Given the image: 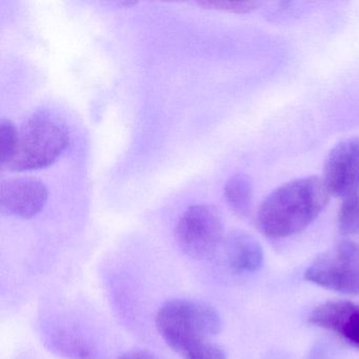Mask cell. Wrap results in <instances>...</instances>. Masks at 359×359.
<instances>
[{
	"label": "cell",
	"mask_w": 359,
	"mask_h": 359,
	"mask_svg": "<svg viewBox=\"0 0 359 359\" xmlns=\"http://www.w3.org/2000/svg\"><path fill=\"white\" fill-rule=\"evenodd\" d=\"M330 193L316 176L299 178L273 191L260 205L256 224L270 238H285L306 230L327 207Z\"/></svg>",
	"instance_id": "cell-1"
},
{
	"label": "cell",
	"mask_w": 359,
	"mask_h": 359,
	"mask_svg": "<svg viewBox=\"0 0 359 359\" xmlns=\"http://www.w3.org/2000/svg\"><path fill=\"white\" fill-rule=\"evenodd\" d=\"M157 331L165 344L182 355L222 331L220 315L201 302L174 299L165 302L156 314Z\"/></svg>",
	"instance_id": "cell-2"
},
{
	"label": "cell",
	"mask_w": 359,
	"mask_h": 359,
	"mask_svg": "<svg viewBox=\"0 0 359 359\" xmlns=\"http://www.w3.org/2000/svg\"><path fill=\"white\" fill-rule=\"evenodd\" d=\"M69 142L70 133L62 119L48 111L35 113L18 129L15 151L6 169L25 172L49 167Z\"/></svg>",
	"instance_id": "cell-3"
},
{
	"label": "cell",
	"mask_w": 359,
	"mask_h": 359,
	"mask_svg": "<svg viewBox=\"0 0 359 359\" xmlns=\"http://www.w3.org/2000/svg\"><path fill=\"white\" fill-rule=\"evenodd\" d=\"M175 238L180 249L191 258L211 259L224 241L222 215L213 205H192L178 220Z\"/></svg>",
	"instance_id": "cell-4"
},
{
	"label": "cell",
	"mask_w": 359,
	"mask_h": 359,
	"mask_svg": "<svg viewBox=\"0 0 359 359\" xmlns=\"http://www.w3.org/2000/svg\"><path fill=\"white\" fill-rule=\"evenodd\" d=\"M304 278L319 287L348 295H359V245L341 241L333 253L317 258Z\"/></svg>",
	"instance_id": "cell-5"
},
{
	"label": "cell",
	"mask_w": 359,
	"mask_h": 359,
	"mask_svg": "<svg viewBox=\"0 0 359 359\" xmlns=\"http://www.w3.org/2000/svg\"><path fill=\"white\" fill-rule=\"evenodd\" d=\"M323 180L330 194L342 201L359 196V137L342 140L330 151Z\"/></svg>",
	"instance_id": "cell-6"
},
{
	"label": "cell",
	"mask_w": 359,
	"mask_h": 359,
	"mask_svg": "<svg viewBox=\"0 0 359 359\" xmlns=\"http://www.w3.org/2000/svg\"><path fill=\"white\" fill-rule=\"evenodd\" d=\"M49 197L47 187L34 178H16L1 182L0 212L3 215L30 219L41 213Z\"/></svg>",
	"instance_id": "cell-7"
},
{
	"label": "cell",
	"mask_w": 359,
	"mask_h": 359,
	"mask_svg": "<svg viewBox=\"0 0 359 359\" xmlns=\"http://www.w3.org/2000/svg\"><path fill=\"white\" fill-rule=\"evenodd\" d=\"M311 323L339 336L352 346H359V304L337 300L317 306L311 313Z\"/></svg>",
	"instance_id": "cell-8"
},
{
	"label": "cell",
	"mask_w": 359,
	"mask_h": 359,
	"mask_svg": "<svg viewBox=\"0 0 359 359\" xmlns=\"http://www.w3.org/2000/svg\"><path fill=\"white\" fill-rule=\"evenodd\" d=\"M222 245L229 266L235 273H254L264 264L262 245L249 233L233 231L224 237Z\"/></svg>",
	"instance_id": "cell-9"
},
{
	"label": "cell",
	"mask_w": 359,
	"mask_h": 359,
	"mask_svg": "<svg viewBox=\"0 0 359 359\" xmlns=\"http://www.w3.org/2000/svg\"><path fill=\"white\" fill-rule=\"evenodd\" d=\"M224 197L235 214L245 217L251 211L252 191L251 180L245 174L233 175L224 186Z\"/></svg>",
	"instance_id": "cell-10"
},
{
	"label": "cell",
	"mask_w": 359,
	"mask_h": 359,
	"mask_svg": "<svg viewBox=\"0 0 359 359\" xmlns=\"http://www.w3.org/2000/svg\"><path fill=\"white\" fill-rule=\"evenodd\" d=\"M338 228L344 235L359 232V196L348 197L342 201L338 213Z\"/></svg>",
	"instance_id": "cell-11"
},
{
	"label": "cell",
	"mask_w": 359,
	"mask_h": 359,
	"mask_svg": "<svg viewBox=\"0 0 359 359\" xmlns=\"http://www.w3.org/2000/svg\"><path fill=\"white\" fill-rule=\"evenodd\" d=\"M18 132L15 125L9 119L0 121V165L6 168L13 156L18 142Z\"/></svg>",
	"instance_id": "cell-12"
},
{
	"label": "cell",
	"mask_w": 359,
	"mask_h": 359,
	"mask_svg": "<svg viewBox=\"0 0 359 359\" xmlns=\"http://www.w3.org/2000/svg\"><path fill=\"white\" fill-rule=\"evenodd\" d=\"M56 350L60 351L67 357L73 359H88L90 357V348L83 340L72 335H62L56 338Z\"/></svg>",
	"instance_id": "cell-13"
},
{
	"label": "cell",
	"mask_w": 359,
	"mask_h": 359,
	"mask_svg": "<svg viewBox=\"0 0 359 359\" xmlns=\"http://www.w3.org/2000/svg\"><path fill=\"white\" fill-rule=\"evenodd\" d=\"M201 7L216 11L230 12V13L247 14L255 11L260 6L257 1H222V0H208V1H199Z\"/></svg>",
	"instance_id": "cell-14"
},
{
	"label": "cell",
	"mask_w": 359,
	"mask_h": 359,
	"mask_svg": "<svg viewBox=\"0 0 359 359\" xmlns=\"http://www.w3.org/2000/svg\"><path fill=\"white\" fill-rule=\"evenodd\" d=\"M182 356L184 359H226L224 351L211 340L189 348Z\"/></svg>",
	"instance_id": "cell-15"
},
{
	"label": "cell",
	"mask_w": 359,
	"mask_h": 359,
	"mask_svg": "<svg viewBox=\"0 0 359 359\" xmlns=\"http://www.w3.org/2000/svg\"><path fill=\"white\" fill-rule=\"evenodd\" d=\"M118 359H158L152 353L147 351H131V352L125 353L121 355Z\"/></svg>",
	"instance_id": "cell-16"
},
{
	"label": "cell",
	"mask_w": 359,
	"mask_h": 359,
	"mask_svg": "<svg viewBox=\"0 0 359 359\" xmlns=\"http://www.w3.org/2000/svg\"><path fill=\"white\" fill-rule=\"evenodd\" d=\"M119 5L123 6L125 8H130L137 5V3H135V1H121V3H119Z\"/></svg>",
	"instance_id": "cell-17"
}]
</instances>
